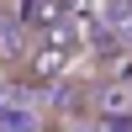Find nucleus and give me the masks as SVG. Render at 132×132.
Returning <instances> with one entry per match:
<instances>
[{
	"mask_svg": "<svg viewBox=\"0 0 132 132\" xmlns=\"http://www.w3.org/2000/svg\"><path fill=\"white\" fill-rule=\"evenodd\" d=\"M69 63H74V48H63V42H53V37H37L32 53L21 58L16 79L27 85V90H58V85L69 79Z\"/></svg>",
	"mask_w": 132,
	"mask_h": 132,
	"instance_id": "f257e3e1",
	"label": "nucleus"
},
{
	"mask_svg": "<svg viewBox=\"0 0 132 132\" xmlns=\"http://www.w3.org/2000/svg\"><path fill=\"white\" fill-rule=\"evenodd\" d=\"M69 5L74 0H16V16L32 37H48L58 21H69Z\"/></svg>",
	"mask_w": 132,
	"mask_h": 132,
	"instance_id": "f03ea898",
	"label": "nucleus"
},
{
	"mask_svg": "<svg viewBox=\"0 0 132 132\" xmlns=\"http://www.w3.org/2000/svg\"><path fill=\"white\" fill-rule=\"evenodd\" d=\"M0 132H42V122H37V111L32 106H21V101H0Z\"/></svg>",
	"mask_w": 132,
	"mask_h": 132,
	"instance_id": "7ed1b4c3",
	"label": "nucleus"
},
{
	"mask_svg": "<svg viewBox=\"0 0 132 132\" xmlns=\"http://www.w3.org/2000/svg\"><path fill=\"white\" fill-rule=\"evenodd\" d=\"M101 132H132V111H101Z\"/></svg>",
	"mask_w": 132,
	"mask_h": 132,
	"instance_id": "20e7f679",
	"label": "nucleus"
}]
</instances>
